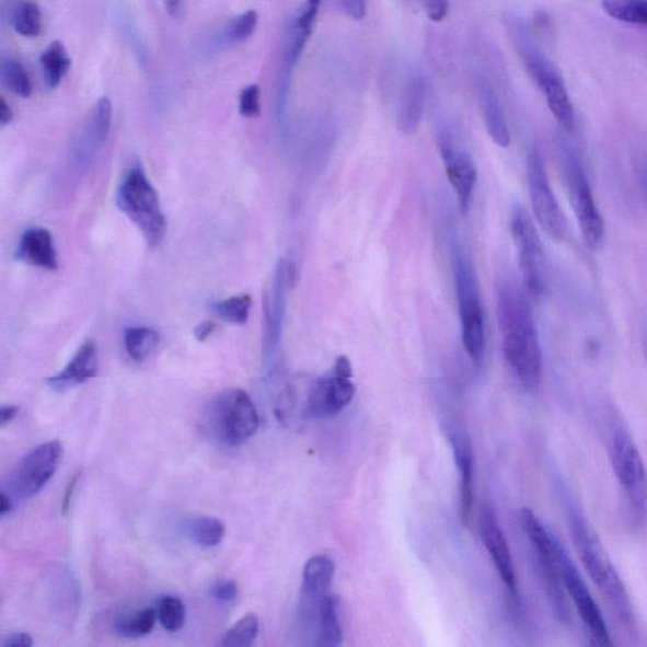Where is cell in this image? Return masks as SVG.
I'll return each instance as SVG.
<instances>
[{
	"label": "cell",
	"instance_id": "obj_21",
	"mask_svg": "<svg viewBox=\"0 0 647 647\" xmlns=\"http://www.w3.org/2000/svg\"><path fill=\"white\" fill-rule=\"evenodd\" d=\"M478 101L490 138L497 146L506 149L511 142L509 126L493 85L485 79L478 81Z\"/></svg>",
	"mask_w": 647,
	"mask_h": 647
},
{
	"label": "cell",
	"instance_id": "obj_7",
	"mask_svg": "<svg viewBox=\"0 0 647 647\" xmlns=\"http://www.w3.org/2000/svg\"><path fill=\"white\" fill-rule=\"evenodd\" d=\"M562 170L569 203L588 247L598 250L604 240V222L598 209L584 163L568 145L562 146Z\"/></svg>",
	"mask_w": 647,
	"mask_h": 647
},
{
	"label": "cell",
	"instance_id": "obj_40",
	"mask_svg": "<svg viewBox=\"0 0 647 647\" xmlns=\"http://www.w3.org/2000/svg\"><path fill=\"white\" fill-rule=\"evenodd\" d=\"M425 11L432 22H441L449 11L448 0H425Z\"/></svg>",
	"mask_w": 647,
	"mask_h": 647
},
{
	"label": "cell",
	"instance_id": "obj_30",
	"mask_svg": "<svg viewBox=\"0 0 647 647\" xmlns=\"http://www.w3.org/2000/svg\"><path fill=\"white\" fill-rule=\"evenodd\" d=\"M155 613L152 609H146L135 613L122 614L114 621V631L122 637H141L152 633Z\"/></svg>",
	"mask_w": 647,
	"mask_h": 647
},
{
	"label": "cell",
	"instance_id": "obj_34",
	"mask_svg": "<svg viewBox=\"0 0 647 647\" xmlns=\"http://www.w3.org/2000/svg\"><path fill=\"white\" fill-rule=\"evenodd\" d=\"M2 80L4 85L11 92L21 97H30L32 94V83L26 68L23 63L14 59H4L2 61Z\"/></svg>",
	"mask_w": 647,
	"mask_h": 647
},
{
	"label": "cell",
	"instance_id": "obj_27",
	"mask_svg": "<svg viewBox=\"0 0 647 647\" xmlns=\"http://www.w3.org/2000/svg\"><path fill=\"white\" fill-rule=\"evenodd\" d=\"M160 335L151 327L132 326L125 331V346L127 354L136 362H143L153 349L158 347Z\"/></svg>",
	"mask_w": 647,
	"mask_h": 647
},
{
	"label": "cell",
	"instance_id": "obj_47",
	"mask_svg": "<svg viewBox=\"0 0 647 647\" xmlns=\"http://www.w3.org/2000/svg\"><path fill=\"white\" fill-rule=\"evenodd\" d=\"M18 406H3L2 409H0V425H2L4 428V426L11 424L15 419V416H18Z\"/></svg>",
	"mask_w": 647,
	"mask_h": 647
},
{
	"label": "cell",
	"instance_id": "obj_28",
	"mask_svg": "<svg viewBox=\"0 0 647 647\" xmlns=\"http://www.w3.org/2000/svg\"><path fill=\"white\" fill-rule=\"evenodd\" d=\"M188 536L203 547H216L223 542L224 523L209 516H199L187 523Z\"/></svg>",
	"mask_w": 647,
	"mask_h": 647
},
{
	"label": "cell",
	"instance_id": "obj_44",
	"mask_svg": "<svg viewBox=\"0 0 647 647\" xmlns=\"http://www.w3.org/2000/svg\"><path fill=\"white\" fill-rule=\"evenodd\" d=\"M216 331V324L207 321V322H203L200 323L198 326L195 327V338L198 339L199 342H205L207 340L210 335L212 333H215Z\"/></svg>",
	"mask_w": 647,
	"mask_h": 647
},
{
	"label": "cell",
	"instance_id": "obj_42",
	"mask_svg": "<svg viewBox=\"0 0 647 647\" xmlns=\"http://www.w3.org/2000/svg\"><path fill=\"white\" fill-rule=\"evenodd\" d=\"M34 645V638L26 633H14L10 636L4 637V640L0 643L2 647H30Z\"/></svg>",
	"mask_w": 647,
	"mask_h": 647
},
{
	"label": "cell",
	"instance_id": "obj_37",
	"mask_svg": "<svg viewBox=\"0 0 647 647\" xmlns=\"http://www.w3.org/2000/svg\"><path fill=\"white\" fill-rule=\"evenodd\" d=\"M261 89L253 84L244 90L240 95V113L245 118H256L261 114Z\"/></svg>",
	"mask_w": 647,
	"mask_h": 647
},
{
	"label": "cell",
	"instance_id": "obj_9",
	"mask_svg": "<svg viewBox=\"0 0 647 647\" xmlns=\"http://www.w3.org/2000/svg\"><path fill=\"white\" fill-rule=\"evenodd\" d=\"M510 227L523 285L531 297L542 298L548 286L547 256L543 241L529 212L522 207L513 209Z\"/></svg>",
	"mask_w": 647,
	"mask_h": 647
},
{
	"label": "cell",
	"instance_id": "obj_8",
	"mask_svg": "<svg viewBox=\"0 0 647 647\" xmlns=\"http://www.w3.org/2000/svg\"><path fill=\"white\" fill-rule=\"evenodd\" d=\"M614 474L636 522L647 512V471L640 452L625 429L614 430L609 447Z\"/></svg>",
	"mask_w": 647,
	"mask_h": 647
},
{
	"label": "cell",
	"instance_id": "obj_2",
	"mask_svg": "<svg viewBox=\"0 0 647 647\" xmlns=\"http://www.w3.org/2000/svg\"><path fill=\"white\" fill-rule=\"evenodd\" d=\"M569 529L579 558L584 563L589 578L609 602L611 609L625 626L635 624L633 604H631L624 581L614 568L612 561L600 538L584 518V515L573 510L569 515Z\"/></svg>",
	"mask_w": 647,
	"mask_h": 647
},
{
	"label": "cell",
	"instance_id": "obj_3",
	"mask_svg": "<svg viewBox=\"0 0 647 647\" xmlns=\"http://www.w3.org/2000/svg\"><path fill=\"white\" fill-rule=\"evenodd\" d=\"M203 428L220 443L241 446L257 432L258 412L247 392L239 389L226 390L205 406Z\"/></svg>",
	"mask_w": 647,
	"mask_h": 647
},
{
	"label": "cell",
	"instance_id": "obj_19",
	"mask_svg": "<svg viewBox=\"0 0 647 647\" xmlns=\"http://www.w3.org/2000/svg\"><path fill=\"white\" fill-rule=\"evenodd\" d=\"M97 348L93 340H88L72 357L65 370L47 380L56 391H63L77 384L94 379L97 373Z\"/></svg>",
	"mask_w": 647,
	"mask_h": 647
},
{
	"label": "cell",
	"instance_id": "obj_32",
	"mask_svg": "<svg viewBox=\"0 0 647 647\" xmlns=\"http://www.w3.org/2000/svg\"><path fill=\"white\" fill-rule=\"evenodd\" d=\"M259 633V620L257 614H245L224 635L222 645L226 647H249L255 644Z\"/></svg>",
	"mask_w": 647,
	"mask_h": 647
},
{
	"label": "cell",
	"instance_id": "obj_22",
	"mask_svg": "<svg viewBox=\"0 0 647 647\" xmlns=\"http://www.w3.org/2000/svg\"><path fill=\"white\" fill-rule=\"evenodd\" d=\"M310 625H314L315 646L338 647L342 645L343 635L337 612V601L331 593L319 602Z\"/></svg>",
	"mask_w": 647,
	"mask_h": 647
},
{
	"label": "cell",
	"instance_id": "obj_39",
	"mask_svg": "<svg viewBox=\"0 0 647 647\" xmlns=\"http://www.w3.org/2000/svg\"><path fill=\"white\" fill-rule=\"evenodd\" d=\"M319 8H321V0H308L304 10H302L299 18L294 20L292 28L311 32V34H313Z\"/></svg>",
	"mask_w": 647,
	"mask_h": 647
},
{
	"label": "cell",
	"instance_id": "obj_4",
	"mask_svg": "<svg viewBox=\"0 0 647 647\" xmlns=\"http://www.w3.org/2000/svg\"><path fill=\"white\" fill-rule=\"evenodd\" d=\"M119 210L142 233L151 249L159 247L166 235V218L158 192L141 166H135L123 178L117 193Z\"/></svg>",
	"mask_w": 647,
	"mask_h": 647
},
{
	"label": "cell",
	"instance_id": "obj_14",
	"mask_svg": "<svg viewBox=\"0 0 647 647\" xmlns=\"http://www.w3.org/2000/svg\"><path fill=\"white\" fill-rule=\"evenodd\" d=\"M439 151L449 183L454 188L460 210L465 216L470 210L474 186L477 183L476 165L471 154L461 149L447 132L439 135Z\"/></svg>",
	"mask_w": 647,
	"mask_h": 647
},
{
	"label": "cell",
	"instance_id": "obj_49",
	"mask_svg": "<svg viewBox=\"0 0 647 647\" xmlns=\"http://www.w3.org/2000/svg\"><path fill=\"white\" fill-rule=\"evenodd\" d=\"M12 499L10 494H7L5 490H2L0 494V515L5 516L12 511Z\"/></svg>",
	"mask_w": 647,
	"mask_h": 647
},
{
	"label": "cell",
	"instance_id": "obj_15",
	"mask_svg": "<svg viewBox=\"0 0 647 647\" xmlns=\"http://www.w3.org/2000/svg\"><path fill=\"white\" fill-rule=\"evenodd\" d=\"M356 395L351 377L334 373L314 384L308 397L305 415L309 419H326L342 412Z\"/></svg>",
	"mask_w": 647,
	"mask_h": 647
},
{
	"label": "cell",
	"instance_id": "obj_36",
	"mask_svg": "<svg viewBox=\"0 0 647 647\" xmlns=\"http://www.w3.org/2000/svg\"><path fill=\"white\" fill-rule=\"evenodd\" d=\"M258 24V13L256 11H247L239 18L232 20L227 24L224 30V39L229 44H240L249 39L253 32L256 31Z\"/></svg>",
	"mask_w": 647,
	"mask_h": 647
},
{
	"label": "cell",
	"instance_id": "obj_23",
	"mask_svg": "<svg viewBox=\"0 0 647 647\" xmlns=\"http://www.w3.org/2000/svg\"><path fill=\"white\" fill-rule=\"evenodd\" d=\"M335 575V565L330 556L315 555L304 568L301 600H319L330 594Z\"/></svg>",
	"mask_w": 647,
	"mask_h": 647
},
{
	"label": "cell",
	"instance_id": "obj_12",
	"mask_svg": "<svg viewBox=\"0 0 647 647\" xmlns=\"http://www.w3.org/2000/svg\"><path fill=\"white\" fill-rule=\"evenodd\" d=\"M63 447L51 440L41 444L22 458L11 473L10 494L21 498L34 497L59 469Z\"/></svg>",
	"mask_w": 647,
	"mask_h": 647
},
{
	"label": "cell",
	"instance_id": "obj_13",
	"mask_svg": "<svg viewBox=\"0 0 647 647\" xmlns=\"http://www.w3.org/2000/svg\"><path fill=\"white\" fill-rule=\"evenodd\" d=\"M561 575L565 591L568 592L570 600L575 603L579 616L593 645L611 646V636L608 625H605L601 610L587 588L586 581L579 575L575 564L570 561L564 547L561 554Z\"/></svg>",
	"mask_w": 647,
	"mask_h": 647
},
{
	"label": "cell",
	"instance_id": "obj_18",
	"mask_svg": "<svg viewBox=\"0 0 647 647\" xmlns=\"http://www.w3.org/2000/svg\"><path fill=\"white\" fill-rule=\"evenodd\" d=\"M15 258L47 271H56L59 268L54 236L46 228H28L21 236Z\"/></svg>",
	"mask_w": 647,
	"mask_h": 647
},
{
	"label": "cell",
	"instance_id": "obj_16",
	"mask_svg": "<svg viewBox=\"0 0 647 647\" xmlns=\"http://www.w3.org/2000/svg\"><path fill=\"white\" fill-rule=\"evenodd\" d=\"M480 531L483 543L493 558L499 577L512 596L518 594V581H516V571L510 552L509 543L501 527L498 525L496 516L490 510H485L481 515Z\"/></svg>",
	"mask_w": 647,
	"mask_h": 647
},
{
	"label": "cell",
	"instance_id": "obj_26",
	"mask_svg": "<svg viewBox=\"0 0 647 647\" xmlns=\"http://www.w3.org/2000/svg\"><path fill=\"white\" fill-rule=\"evenodd\" d=\"M10 13V21L19 35L34 38L43 32V14L36 3L20 0L12 4Z\"/></svg>",
	"mask_w": 647,
	"mask_h": 647
},
{
	"label": "cell",
	"instance_id": "obj_20",
	"mask_svg": "<svg viewBox=\"0 0 647 647\" xmlns=\"http://www.w3.org/2000/svg\"><path fill=\"white\" fill-rule=\"evenodd\" d=\"M458 470L461 473L460 518L469 527L474 505V457L471 440L465 436L452 438Z\"/></svg>",
	"mask_w": 647,
	"mask_h": 647
},
{
	"label": "cell",
	"instance_id": "obj_29",
	"mask_svg": "<svg viewBox=\"0 0 647 647\" xmlns=\"http://www.w3.org/2000/svg\"><path fill=\"white\" fill-rule=\"evenodd\" d=\"M602 7L613 20L647 26V0H602Z\"/></svg>",
	"mask_w": 647,
	"mask_h": 647
},
{
	"label": "cell",
	"instance_id": "obj_45",
	"mask_svg": "<svg viewBox=\"0 0 647 647\" xmlns=\"http://www.w3.org/2000/svg\"><path fill=\"white\" fill-rule=\"evenodd\" d=\"M334 373L344 377H354V370H351L350 360L346 356H342L337 359L334 366Z\"/></svg>",
	"mask_w": 647,
	"mask_h": 647
},
{
	"label": "cell",
	"instance_id": "obj_43",
	"mask_svg": "<svg viewBox=\"0 0 647 647\" xmlns=\"http://www.w3.org/2000/svg\"><path fill=\"white\" fill-rule=\"evenodd\" d=\"M81 478V472L73 474V477L70 480L67 490H65V496L62 499L61 511L63 515H68L72 501L73 494H76L78 483Z\"/></svg>",
	"mask_w": 647,
	"mask_h": 647
},
{
	"label": "cell",
	"instance_id": "obj_38",
	"mask_svg": "<svg viewBox=\"0 0 647 647\" xmlns=\"http://www.w3.org/2000/svg\"><path fill=\"white\" fill-rule=\"evenodd\" d=\"M239 585L232 579H218L210 587V594L223 603H231L239 597Z\"/></svg>",
	"mask_w": 647,
	"mask_h": 647
},
{
	"label": "cell",
	"instance_id": "obj_25",
	"mask_svg": "<svg viewBox=\"0 0 647 647\" xmlns=\"http://www.w3.org/2000/svg\"><path fill=\"white\" fill-rule=\"evenodd\" d=\"M41 67H43L45 83L48 89L54 90L61 84L71 67V60L67 48L55 41L48 45L46 50L39 57Z\"/></svg>",
	"mask_w": 647,
	"mask_h": 647
},
{
	"label": "cell",
	"instance_id": "obj_33",
	"mask_svg": "<svg viewBox=\"0 0 647 647\" xmlns=\"http://www.w3.org/2000/svg\"><path fill=\"white\" fill-rule=\"evenodd\" d=\"M155 613H158L162 627L169 631V633H177L185 625V605L177 597L162 596Z\"/></svg>",
	"mask_w": 647,
	"mask_h": 647
},
{
	"label": "cell",
	"instance_id": "obj_24",
	"mask_svg": "<svg viewBox=\"0 0 647 647\" xmlns=\"http://www.w3.org/2000/svg\"><path fill=\"white\" fill-rule=\"evenodd\" d=\"M425 90V80L420 77L409 80L405 88L398 112V128L406 135L415 134L416 129L419 128L424 111Z\"/></svg>",
	"mask_w": 647,
	"mask_h": 647
},
{
	"label": "cell",
	"instance_id": "obj_31",
	"mask_svg": "<svg viewBox=\"0 0 647 647\" xmlns=\"http://www.w3.org/2000/svg\"><path fill=\"white\" fill-rule=\"evenodd\" d=\"M251 307L252 299L250 294L242 293L216 302V304L212 305V310L216 311V314L222 319V321L229 324L243 325L249 321Z\"/></svg>",
	"mask_w": 647,
	"mask_h": 647
},
{
	"label": "cell",
	"instance_id": "obj_48",
	"mask_svg": "<svg viewBox=\"0 0 647 647\" xmlns=\"http://www.w3.org/2000/svg\"><path fill=\"white\" fill-rule=\"evenodd\" d=\"M170 18L177 19L183 12V0H163Z\"/></svg>",
	"mask_w": 647,
	"mask_h": 647
},
{
	"label": "cell",
	"instance_id": "obj_11",
	"mask_svg": "<svg viewBox=\"0 0 647 647\" xmlns=\"http://www.w3.org/2000/svg\"><path fill=\"white\" fill-rule=\"evenodd\" d=\"M528 185L532 211L540 228L556 242L567 236L568 224L558 199L548 182L542 153L531 149L527 161Z\"/></svg>",
	"mask_w": 647,
	"mask_h": 647
},
{
	"label": "cell",
	"instance_id": "obj_35",
	"mask_svg": "<svg viewBox=\"0 0 647 647\" xmlns=\"http://www.w3.org/2000/svg\"><path fill=\"white\" fill-rule=\"evenodd\" d=\"M112 116L113 105L109 97H101V100L95 104V108L93 111L92 118H90L86 130L96 139L97 143H101L102 146L106 142V139H108Z\"/></svg>",
	"mask_w": 647,
	"mask_h": 647
},
{
	"label": "cell",
	"instance_id": "obj_6",
	"mask_svg": "<svg viewBox=\"0 0 647 647\" xmlns=\"http://www.w3.org/2000/svg\"><path fill=\"white\" fill-rule=\"evenodd\" d=\"M513 34L515 45L518 47L522 62L525 65L532 80L535 81L545 95L548 109L552 111L553 116L564 129H575V109H573L568 89L565 86L561 73L532 43L525 30L516 28Z\"/></svg>",
	"mask_w": 647,
	"mask_h": 647
},
{
	"label": "cell",
	"instance_id": "obj_17",
	"mask_svg": "<svg viewBox=\"0 0 647 647\" xmlns=\"http://www.w3.org/2000/svg\"><path fill=\"white\" fill-rule=\"evenodd\" d=\"M290 284L289 265L281 261L276 267L273 292L265 298V356L271 357L280 343L286 308V288Z\"/></svg>",
	"mask_w": 647,
	"mask_h": 647
},
{
	"label": "cell",
	"instance_id": "obj_10",
	"mask_svg": "<svg viewBox=\"0 0 647 647\" xmlns=\"http://www.w3.org/2000/svg\"><path fill=\"white\" fill-rule=\"evenodd\" d=\"M520 520L523 531L534 547L538 555L540 569L548 597L554 605L559 619L567 621L569 610L567 600H565V588L561 575V554L563 546L551 532L536 518L534 511L522 509Z\"/></svg>",
	"mask_w": 647,
	"mask_h": 647
},
{
	"label": "cell",
	"instance_id": "obj_50",
	"mask_svg": "<svg viewBox=\"0 0 647 647\" xmlns=\"http://www.w3.org/2000/svg\"><path fill=\"white\" fill-rule=\"evenodd\" d=\"M640 182L642 188L645 196L646 205H647V159L644 160L640 166Z\"/></svg>",
	"mask_w": 647,
	"mask_h": 647
},
{
	"label": "cell",
	"instance_id": "obj_1",
	"mask_svg": "<svg viewBox=\"0 0 647 647\" xmlns=\"http://www.w3.org/2000/svg\"><path fill=\"white\" fill-rule=\"evenodd\" d=\"M496 292L506 365L520 386L534 393L542 384L543 351L529 301L509 280H499Z\"/></svg>",
	"mask_w": 647,
	"mask_h": 647
},
{
	"label": "cell",
	"instance_id": "obj_46",
	"mask_svg": "<svg viewBox=\"0 0 647 647\" xmlns=\"http://www.w3.org/2000/svg\"><path fill=\"white\" fill-rule=\"evenodd\" d=\"M14 118L13 111L5 102L4 97H0V125L3 127L10 125Z\"/></svg>",
	"mask_w": 647,
	"mask_h": 647
},
{
	"label": "cell",
	"instance_id": "obj_5",
	"mask_svg": "<svg viewBox=\"0 0 647 647\" xmlns=\"http://www.w3.org/2000/svg\"><path fill=\"white\" fill-rule=\"evenodd\" d=\"M454 280L463 347L473 362L481 365L486 351L485 311L476 273L460 250L454 257Z\"/></svg>",
	"mask_w": 647,
	"mask_h": 647
},
{
	"label": "cell",
	"instance_id": "obj_41",
	"mask_svg": "<svg viewBox=\"0 0 647 647\" xmlns=\"http://www.w3.org/2000/svg\"><path fill=\"white\" fill-rule=\"evenodd\" d=\"M344 12L355 21H362L367 14V0H340Z\"/></svg>",
	"mask_w": 647,
	"mask_h": 647
}]
</instances>
